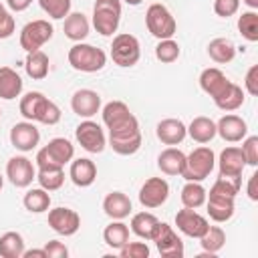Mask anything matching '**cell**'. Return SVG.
Returning <instances> with one entry per match:
<instances>
[{
  "label": "cell",
  "instance_id": "52a82bcc",
  "mask_svg": "<svg viewBox=\"0 0 258 258\" xmlns=\"http://www.w3.org/2000/svg\"><path fill=\"white\" fill-rule=\"evenodd\" d=\"M145 24H147V30L163 40V38H171L177 30V24H175V18L171 16V12L163 6V4H151L145 12Z\"/></svg>",
  "mask_w": 258,
  "mask_h": 258
},
{
  "label": "cell",
  "instance_id": "4fadbf2b",
  "mask_svg": "<svg viewBox=\"0 0 258 258\" xmlns=\"http://www.w3.org/2000/svg\"><path fill=\"white\" fill-rule=\"evenodd\" d=\"M169 198V183L163 177H149L139 189V204L143 208H159Z\"/></svg>",
  "mask_w": 258,
  "mask_h": 258
},
{
  "label": "cell",
  "instance_id": "f546056e",
  "mask_svg": "<svg viewBox=\"0 0 258 258\" xmlns=\"http://www.w3.org/2000/svg\"><path fill=\"white\" fill-rule=\"evenodd\" d=\"M208 54L214 62L218 64H226L230 60H234L236 56V46L230 38H214L210 44H208Z\"/></svg>",
  "mask_w": 258,
  "mask_h": 258
},
{
  "label": "cell",
  "instance_id": "db71d44e",
  "mask_svg": "<svg viewBox=\"0 0 258 258\" xmlns=\"http://www.w3.org/2000/svg\"><path fill=\"white\" fill-rule=\"evenodd\" d=\"M244 4H246V6H250L252 10H256V8H258V0H244Z\"/></svg>",
  "mask_w": 258,
  "mask_h": 258
},
{
  "label": "cell",
  "instance_id": "9a60e30c",
  "mask_svg": "<svg viewBox=\"0 0 258 258\" xmlns=\"http://www.w3.org/2000/svg\"><path fill=\"white\" fill-rule=\"evenodd\" d=\"M40 141V131L36 129L34 121H20L10 129V143L18 151H32Z\"/></svg>",
  "mask_w": 258,
  "mask_h": 258
},
{
  "label": "cell",
  "instance_id": "1f68e13d",
  "mask_svg": "<svg viewBox=\"0 0 258 258\" xmlns=\"http://www.w3.org/2000/svg\"><path fill=\"white\" fill-rule=\"evenodd\" d=\"M103 240L109 248L113 250H119L127 240H129V226L123 224L121 220H115L111 222L105 230H103Z\"/></svg>",
  "mask_w": 258,
  "mask_h": 258
},
{
  "label": "cell",
  "instance_id": "4316f807",
  "mask_svg": "<svg viewBox=\"0 0 258 258\" xmlns=\"http://www.w3.org/2000/svg\"><path fill=\"white\" fill-rule=\"evenodd\" d=\"M22 93V79L10 67H0V99L12 101Z\"/></svg>",
  "mask_w": 258,
  "mask_h": 258
},
{
  "label": "cell",
  "instance_id": "f1b7e54d",
  "mask_svg": "<svg viewBox=\"0 0 258 258\" xmlns=\"http://www.w3.org/2000/svg\"><path fill=\"white\" fill-rule=\"evenodd\" d=\"M214 103H216V107L222 109V111H236V109H240L242 103H244V91H242V87H238L236 83L230 81L228 87H226L218 97H214Z\"/></svg>",
  "mask_w": 258,
  "mask_h": 258
},
{
  "label": "cell",
  "instance_id": "6da1fadb",
  "mask_svg": "<svg viewBox=\"0 0 258 258\" xmlns=\"http://www.w3.org/2000/svg\"><path fill=\"white\" fill-rule=\"evenodd\" d=\"M20 115L26 121H38L42 125H56L60 121V109L38 91H30L20 99Z\"/></svg>",
  "mask_w": 258,
  "mask_h": 258
},
{
  "label": "cell",
  "instance_id": "7dc6e473",
  "mask_svg": "<svg viewBox=\"0 0 258 258\" xmlns=\"http://www.w3.org/2000/svg\"><path fill=\"white\" fill-rule=\"evenodd\" d=\"M14 28H16L14 16L6 8L0 10V38H10L14 34Z\"/></svg>",
  "mask_w": 258,
  "mask_h": 258
},
{
  "label": "cell",
  "instance_id": "680465c9",
  "mask_svg": "<svg viewBox=\"0 0 258 258\" xmlns=\"http://www.w3.org/2000/svg\"><path fill=\"white\" fill-rule=\"evenodd\" d=\"M0 117H2V111H0Z\"/></svg>",
  "mask_w": 258,
  "mask_h": 258
},
{
  "label": "cell",
  "instance_id": "7bdbcfd3",
  "mask_svg": "<svg viewBox=\"0 0 258 258\" xmlns=\"http://www.w3.org/2000/svg\"><path fill=\"white\" fill-rule=\"evenodd\" d=\"M40 8L54 20H60L69 16L71 12V0H38Z\"/></svg>",
  "mask_w": 258,
  "mask_h": 258
},
{
  "label": "cell",
  "instance_id": "836d02e7",
  "mask_svg": "<svg viewBox=\"0 0 258 258\" xmlns=\"http://www.w3.org/2000/svg\"><path fill=\"white\" fill-rule=\"evenodd\" d=\"M206 198H208V191L204 189V185L200 181H187L183 187H181V204L183 208H200L206 204Z\"/></svg>",
  "mask_w": 258,
  "mask_h": 258
},
{
  "label": "cell",
  "instance_id": "4dcf8cb0",
  "mask_svg": "<svg viewBox=\"0 0 258 258\" xmlns=\"http://www.w3.org/2000/svg\"><path fill=\"white\" fill-rule=\"evenodd\" d=\"M187 133L194 141L198 143H210L214 137H216V123L210 119V117H196L189 127H187Z\"/></svg>",
  "mask_w": 258,
  "mask_h": 258
},
{
  "label": "cell",
  "instance_id": "60d3db41",
  "mask_svg": "<svg viewBox=\"0 0 258 258\" xmlns=\"http://www.w3.org/2000/svg\"><path fill=\"white\" fill-rule=\"evenodd\" d=\"M238 30L248 42H256L258 40V14L254 10L242 12L238 18Z\"/></svg>",
  "mask_w": 258,
  "mask_h": 258
},
{
  "label": "cell",
  "instance_id": "ffe728a7",
  "mask_svg": "<svg viewBox=\"0 0 258 258\" xmlns=\"http://www.w3.org/2000/svg\"><path fill=\"white\" fill-rule=\"evenodd\" d=\"M133 119H135V115L129 111V107L123 101H111L103 107V123L107 125V129L123 127Z\"/></svg>",
  "mask_w": 258,
  "mask_h": 258
},
{
  "label": "cell",
  "instance_id": "2e32d148",
  "mask_svg": "<svg viewBox=\"0 0 258 258\" xmlns=\"http://www.w3.org/2000/svg\"><path fill=\"white\" fill-rule=\"evenodd\" d=\"M175 226L179 232H183L189 238H200L206 230H208V220L204 216H200L196 210L191 208H183L175 214Z\"/></svg>",
  "mask_w": 258,
  "mask_h": 258
},
{
  "label": "cell",
  "instance_id": "603a6c76",
  "mask_svg": "<svg viewBox=\"0 0 258 258\" xmlns=\"http://www.w3.org/2000/svg\"><path fill=\"white\" fill-rule=\"evenodd\" d=\"M244 165H246V159L240 147H226L220 153L218 167L222 175H242Z\"/></svg>",
  "mask_w": 258,
  "mask_h": 258
},
{
  "label": "cell",
  "instance_id": "277c9868",
  "mask_svg": "<svg viewBox=\"0 0 258 258\" xmlns=\"http://www.w3.org/2000/svg\"><path fill=\"white\" fill-rule=\"evenodd\" d=\"M109 145L119 155H133L141 147V131L137 117L123 127L109 129Z\"/></svg>",
  "mask_w": 258,
  "mask_h": 258
},
{
  "label": "cell",
  "instance_id": "83f0119b",
  "mask_svg": "<svg viewBox=\"0 0 258 258\" xmlns=\"http://www.w3.org/2000/svg\"><path fill=\"white\" fill-rule=\"evenodd\" d=\"M64 36L75 40V42H81L89 36V20L83 12H69V16H64Z\"/></svg>",
  "mask_w": 258,
  "mask_h": 258
},
{
  "label": "cell",
  "instance_id": "ac0fdd59",
  "mask_svg": "<svg viewBox=\"0 0 258 258\" xmlns=\"http://www.w3.org/2000/svg\"><path fill=\"white\" fill-rule=\"evenodd\" d=\"M216 133L224 139V141H230V143H236V141H242L248 133V125L242 117L238 115H224L218 123H216Z\"/></svg>",
  "mask_w": 258,
  "mask_h": 258
},
{
  "label": "cell",
  "instance_id": "ab89813d",
  "mask_svg": "<svg viewBox=\"0 0 258 258\" xmlns=\"http://www.w3.org/2000/svg\"><path fill=\"white\" fill-rule=\"evenodd\" d=\"M242 187V175H218L216 183L212 185L210 194H222V196H230L236 198V194Z\"/></svg>",
  "mask_w": 258,
  "mask_h": 258
},
{
  "label": "cell",
  "instance_id": "d590c367",
  "mask_svg": "<svg viewBox=\"0 0 258 258\" xmlns=\"http://www.w3.org/2000/svg\"><path fill=\"white\" fill-rule=\"evenodd\" d=\"M22 204H24V208H26L28 212H32V214H42V212H46V210L50 208V196H48L46 189L34 187V189H28V191L24 194Z\"/></svg>",
  "mask_w": 258,
  "mask_h": 258
},
{
  "label": "cell",
  "instance_id": "e0dca14e",
  "mask_svg": "<svg viewBox=\"0 0 258 258\" xmlns=\"http://www.w3.org/2000/svg\"><path fill=\"white\" fill-rule=\"evenodd\" d=\"M71 109L79 117L89 119V117H93V115L99 113V109H101V97L93 89H79L73 95V99H71Z\"/></svg>",
  "mask_w": 258,
  "mask_h": 258
},
{
  "label": "cell",
  "instance_id": "e575fe53",
  "mask_svg": "<svg viewBox=\"0 0 258 258\" xmlns=\"http://www.w3.org/2000/svg\"><path fill=\"white\" fill-rule=\"evenodd\" d=\"M24 240L18 232H6L0 236V256L2 258H22Z\"/></svg>",
  "mask_w": 258,
  "mask_h": 258
},
{
  "label": "cell",
  "instance_id": "b9f144b4",
  "mask_svg": "<svg viewBox=\"0 0 258 258\" xmlns=\"http://www.w3.org/2000/svg\"><path fill=\"white\" fill-rule=\"evenodd\" d=\"M155 56L161 62H173L179 58V44L173 38H163L155 46Z\"/></svg>",
  "mask_w": 258,
  "mask_h": 258
},
{
  "label": "cell",
  "instance_id": "5bb4252c",
  "mask_svg": "<svg viewBox=\"0 0 258 258\" xmlns=\"http://www.w3.org/2000/svg\"><path fill=\"white\" fill-rule=\"evenodd\" d=\"M48 226L60 236H73L81 228V216L71 208H54L48 212Z\"/></svg>",
  "mask_w": 258,
  "mask_h": 258
},
{
  "label": "cell",
  "instance_id": "8d00e7d4",
  "mask_svg": "<svg viewBox=\"0 0 258 258\" xmlns=\"http://www.w3.org/2000/svg\"><path fill=\"white\" fill-rule=\"evenodd\" d=\"M157 222H159V220H157L153 214H149V212H139V214H135V216L131 218V232H133L135 236H139V238L151 240Z\"/></svg>",
  "mask_w": 258,
  "mask_h": 258
},
{
  "label": "cell",
  "instance_id": "d4e9b609",
  "mask_svg": "<svg viewBox=\"0 0 258 258\" xmlns=\"http://www.w3.org/2000/svg\"><path fill=\"white\" fill-rule=\"evenodd\" d=\"M183 165H185V153L181 149H175V147L163 149L157 157V167L165 175H181Z\"/></svg>",
  "mask_w": 258,
  "mask_h": 258
},
{
  "label": "cell",
  "instance_id": "30bf717a",
  "mask_svg": "<svg viewBox=\"0 0 258 258\" xmlns=\"http://www.w3.org/2000/svg\"><path fill=\"white\" fill-rule=\"evenodd\" d=\"M151 240L157 246V252L163 258H181L183 256V242L181 238L173 232V228L165 222H157Z\"/></svg>",
  "mask_w": 258,
  "mask_h": 258
},
{
  "label": "cell",
  "instance_id": "7c38bea8",
  "mask_svg": "<svg viewBox=\"0 0 258 258\" xmlns=\"http://www.w3.org/2000/svg\"><path fill=\"white\" fill-rule=\"evenodd\" d=\"M6 177L16 187H28L32 183V179H36V169L28 157L14 155L6 163Z\"/></svg>",
  "mask_w": 258,
  "mask_h": 258
},
{
  "label": "cell",
  "instance_id": "9c48e42d",
  "mask_svg": "<svg viewBox=\"0 0 258 258\" xmlns=\"http://www.w3.org/2000/svg\"><path fill=\"white\" fill-rule=\"evenodd\" d=\"M52 32H54V28L48 20H42V18L32 20L20 30V46L26 52L40 50V46L52 38Z\"/></svg>",
  "mask_w": 258,
  "mask_h": 258
},
{
  "label": "cell",
  "instance_id": "7402d4cb",
  "mask_svg": "<svg viewBox=\"0 0 258 258\" xmlns=\"http://www.w3.org/2000/svg\"><path fill=\"white\" fill-rule=\"evenodd\" d=\"M208 200V216L214 220V222H228L232 216H234V198L230 196H222V194H210Z\"/></svg>",
  "mask_w": 258,
  "mask_h": 258
},
{
  "label": "cell",
  "instance_id": "6f0895ef",
  "mask_svg": "<svg viewBox=\"0 0 258 258\" xmlns=\"http://www.w3.org/2000/svg\"><path fill=\"white\" fill-rule=\"evenodd\" d=\"M0 10H4V6H2V2H0Z\"/></svg>",
  "mask_w": 258,
  "mask_h": 258
},
{
  "label": "cell",
  "instance_id": "ee69618b",
  "mask_svg": "<svg viewBox=\"0 0 258 258\" xmlns=\"http://www.w3.org/2000/svg\"><path fill=\"white\" fill-rule=\"evenodd\" d=\"M119 254H121V258H147L149 256V248L143 242H129L127 240L119 248Z\"/></svg>",
  "mask_w": 258,
  "mask_h": 258
},
{
  "label": "cell",
  "instance_id": "3957f363",
  "mask_svg": "<svg viewBox=\"0 0 258 258\" xmlns=\"http://www.w3.org/2000/svg\"><path fill=\"white\" fill-rule=\"evenodd\" d=\"M121 20V0H95L93 6V26L101 36H111L117 32Z\"/></svg>",
  "mask_w": 258,
  "mask_h": 258
},
{
  "label": "cell",
  "instance_id": "c3c4849f",
  "mask_svg": "<svg viewBox=\"0 0 258 258\" xmlns=\"http://www.w3.org/2000/svg\"><path fill=\"white\" fill-rule=\"evenodd\" d=\"M44 252H46V258H67L69 256L67 246L62 242H58V240H50L44 246Z\"/></svg>",
  "mask_w": 258,
  "mask_h": 258
},
{
  "label": "cell",
  "instance_id": "681fc988",
  "mask_svg": "<svg viewBox=\"0 0 258 258\" xmlns=\"http://www.w3.org/2000/svg\"><path fill=\"white\" fill-rule=\"evenodd\" d=\"M244 87L250 95H258V64H252L246 73V79H244Z\"/></svg>",
  "mask_w": 258,
  "mask_h": 258
},
{
  "label": "cell",
  "instance_id": "f5cc1de1",
  "mask_svg": "<svg viewBox=\"0 0 258 258\" xmlns=\"http://www.w3.org/2000/svg\"><path fill=\"white\" fill-rule=\"evenodd\" d=\"M24 258H32V256H38V258H46V252H44V248L42 250H24V254H22Z\"/></svg>",
  "mask_w": 258,
  "mask_h": 258
},
{
  "label": "cell",
  "instance_id": "f35d334b",
  "mask_svg": "<svg viewBox=\"0 0 258 258\" xmlns=\"http://www.w3.org/2000/svg\"><path fill=\"white\" fill-rule=\"evenodd\" d=\"M36 179L42 189L54 191L64 183V171H62V167H38Z\"/></svg>",
  "mask_w": 258,
  "mask_h": 258
},
{
  "label": "cell",
  "instance_id": "5b68a950",
  "mask_svg": "<svg viewBox=\"0 0 258 258\" xmlns=\"http://www.w3.org/2000/svg\"><path fill=\"white\" fill-rule=\"evenodd\" d=\"M216 165V155L210 147H196L189 155H185V165L181 177L187 181H204Z\"/></svg>",
  "mask_w": 258,
  "mask_h": 258
},
{
  "label": "cell",
  "instance_id": "d6986e66",
  "mask_svg": "<svg viewBox=\"0 0 258 258\" xmlns=\"http://www.w3.org/2000/svg\"><path fill=\"white\" fill-rule=\"evenodd\" d=\"M155 135L161 143L165 145H177L185 139L187 135V127L179 121V119H163L157 123L155 127Z\"/></svg>",
  "mask_w": 258,
  "mask_h": 258
},
{
  "label": "cell",
  "instance_id": "11a10c76",
  "mask_svg": "<svg viewBox=\"0 0 258 258\" xmlns=\"http://www.w3.org/2000/svg\"><path fill=\"white\" fill-rule=\"evenodd\" d=\"M125 2H127V4H131V6H139L143 0H125Z\"/></svg>",
  "mask_w": 258,
  "mask_h": 258
},
{
  "label": "cell",
  "instance_id": "9f6ffc18",
  "mask_svg": "<svg viewBox=\"0 0 258 258\" xmlns=\"http://www.w3.org/2000/svg\"><path fill=\"white\" fill-rule=\"evenodd\" d=\"M2 185H4V177H2V173H0V189H2Z\"/></svg>",
  "mask_w": 258,
  "mask_h": 258
},
{
  "label": "cell",
  "instance_id": "f6af8a7d",
  "mask_svg": "<svg viewBox=\"0 0 258 258\" xmlns=\"http://www.w3.org/2000/svg\"><path fill=\"white\" fill-rule=\"evenodd\" d=\"M242 153H244V159L248 165L256 167L258 165V137L252 135V137H244V143H242Z\"/></svg>",
  "mask_w": 258,
  "mask_h": 258
},
{
  "label": "cell",
  "instance_id": "74e56055",
  "mask_svg": "<svg viewBox=\"0 0 258 258\" xmlns=\"http://www.w3.org/2000/svg\"><path fill=\"white\" fill-rule=\"evenodd\" d=\"M200 244L204 248V252H208L210 256L220 252L226 244V232L220 226H208V230L200 236Z\"/></svg>",
  "mask_w": 258,
  "mask_h": 258
},
{
  "label": "cell",
  "instance_id": "8fae6325",
  "mask_svg": "<svg viewBox=\"0 0 258 258\" xmlns=\"http://www.w3.org/2000/svg\"><path fill=\"white\" fill-rule=\"evenodd\" d=\"M75 135H77V141L81 143V147L89 153H101L107 145V139H105L101 125L95 121H89V119L77 127Z\"/></svg>",
  "mask_w": 258,
  "mask_h": 258
},
{
  "label": "cell",
  "instance_id": "bcb514c9",
  "mask_svg": "<svg viewBox=\"0 0 258 258\" xmlns=\"http://www.w3.org/2000/svg\"><path fill=\"white\" fill-rule=\"evenodd\" d=\"M240 0H214V12L222 18H230L238 12Z\"/></svg>",
  "mask_w": 258,
  "mask_h": 258
},
{
  "label": "cell",
  "instance_id": "7a4b0ae2",
  "mask_svg": "<svg viewBox=\"0 0 258 258\" xmlns=\"http://www.w3.org/2000/svg\"><path fill=\"white\" fill-rule=\"evenodd\" d=\"M105 62H107L105 50H101V48H97L93 44L77 42L69 50V64L75 71H81V73H97V71H101L105 67Z\"/></svg>",
  "mask_w": 258,
  "mask_h": 258
},
{
  "label": "cell",
  "instance_id": "ba28073f",
  "mask_svg": "<svg viewBox=\"0 0 258 258\" xmlns=\"http://www.w3.org/2000/svg\"><path fill=\"white\" fill-rule=\"evenodd\" d=\"M141 56V46H139V40L129 34V32H121L113 38V44H111V58L115 64L119 67H133L137 64Z\"/></svg>",
  "mask_w": 258,
  "mask_h": 258
},
{
  "label": "cell",
  "instance_id": "44dd1931",
  "mask_svg": "<svg viewBox=\"0 0 258 258\" xmlns=\"http://www.w3.org/2000/svg\"><path fill=\"white\" fill-rule=\"evenodd\" d=\"M69 175L77 187H89L97 179V165L87 157H79V159L71 161Z\"/></svg>",
  "mask_w": 258,
  "mask_h": 258
},
{
  "label": "cell",
  "instance_id": "cb8c5ba5",
  "mask_svg": "<svg viewBox=\"0 0 258 258\" xmlns=\"http://www.w3.org/2000/svg\"><path fill=\"white\" fill-rule=\"evenodd\" d=\"M230 79L216 67H210V69H204L202 75H200V87L204 93H208L212 99L218 97L226 87H228Z\"/></svg>",
  "mask_w": 258,
  "mask_h": 258
},
{
  "label": "cell",
  "instance_id": "d6a6232c",
  "mask_svg": "<svg viewBox=\"0 0 258 258\" xmlns=\"http://www.w3.org/2000/svg\"><path fill=\"white\" fill-rule=\"evenodd\" d=\"M24 69H26V75L34 81H40L48 75V56L42 52V50H34V52H28L26 60H24Z\"/></svg>",
  "mask_w": 258,
  "mask_h": 258
},
{
  "label": "cell",
  "instance_id": "f907efd6",
  "mask_svg": "<svg viewBox=\"0 0 258 258\" xmlns=\"http://www.w3.org/2000/svg\"><path fill=\"white\" fill-rule=\"evenodd\" d=\"M6 4H8L10 10H14V12H22V10H26V8L32 4V0H6Z\"/></svg>",
  "mask_w": 258,
  "mask_h": 258
},
{
  "label": "cell",
  "instance_id": "484cf974",
  "mask_svg": "<svg viewBox=\"0 0 258 258\" xmlns=\"http://www.w3.org/2000/svg\"><path fill=\"white\" fill-rule=\"evenodd\" d=\"M103 210L113 220H123L131 214V200L123 191H111L103 200Z\"/></svg>",
  "mask_w": 258,
  "mask_h": 258
},
{
  "label": "cell",
  "instance_id": "816d5d0a",
  "mask_svg": "<svg viewBox=\"0 0 258 258\" xmlns=\"http://www.w3.org/2000/svg\"><path fill=\"white\" fill-rule=\"evenodd\" d=\"M256 179H258V173H252L250 179H248V198L252 202L258 200V191H256Z\"/></svg>",
  "mask_w": 258,
  "mask_h": 258
},
{
  "label": "cell",
  "instance_id": "8992f818",
  "mask_svg": "<svg viewBox=\"0 0 258 258\" xmlns=\"http://www.w3.org/2000/svg\"><path fill=\"white\" fill-rule=\"evenodd\" d=\"M73 155H75L73 143L64 137H54L48 141V145L38 149L36 165L38 167H64V163H69Z\"/></svg>",
  "mask_w": 258,
  "mask_h": 258
}]
</instances>
